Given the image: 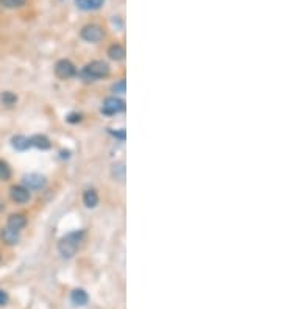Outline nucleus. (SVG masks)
I'll list each match as a JSON object with an SVG mask.
<instances>
[{
	"mask_svg": "<svg viewBox=\"0 0 281 309\" xmlns=\"http://www.w3.org/2000/svg\"><path fill=\"white\" fill-rule=\"evenodd\" d=\"M83 237H85V231L69 233V235H66L60 242H58V252H60V254L66 259L73 258L75 253L78 252L81 242H83Z\"/></svg>",
	"mask_w": 281,
	"mask_h": 309,
	"instance_id": "obj_1",
	"label": "nucleus"
},
{
	"mask_svg": "<svg viewBox=\"0 0 281 309\" xmlns=\"http://www.w3.org/2000/svg\"><path fill=\"white\" fill-rule=\"evenodd\" d=\"M109 73V66L105 61H100V59H95V61H91L89 64L85 66L83 69V75L86 78H103Z\"/></svg>",
	"mask_w": 281,
	"mask_h": 309,
	"instance_id": "obj_2",
	"label": "nucleus"
},
{
	"mask_svg": "<svg viewBox=\"0 0 281 309\" xmlns=\"http://www.w3.org/2000/svg\"><path fill=\"white\" fill-rule=\"evenodd\" d=\"M80 35L88 42H100L103 37H105V32H103V28L100 25H97V24L85 25L83 28H81Z\"/></svg>",
	"mask_w": 281,
	"mask_h": 309,
	"instance_id": "obj_3",
	"label": "nucleus"
},
{
	"mask_svg": "<svg viewBox=\"0 0 281 309\" xmlns=\"http://www.w3.org/2000/svg\"><path fill=\"white\" fill-rule=\"evenodd\" d=\"M77 73L75 66H73L69 59H60L56 64H55V75L58 78L61 80H69L72 78L73 75Z\"/></svg>",
	"mask_w": 281,
	"mask_h": 309,
	"instance_id": "obj_4",
	"label": "nucleus"
},
{
	"mask_svg": "<svg viewBox=\"0 0 281 309\" xmlns=\"http://www.w3.org/2000/svg\"><path fill=\"white\" fill-rule=\"evenodd\" d=\"M46 177L39 175V173H27L24 177V187H27L28 191H39L42 187H46Z\"/></svg>",
	"mask_w": 281,
	"mask_h": 309,
	"instance_id": "obj_5",
	"label": "nucleus"
},
{
	"mask_svg": "<svg viewBox=\"0 0 281 309\" xmlns=\"http://www.w3.org/2000/svg\"><path fill=\"white\" fill-rule=\"evenodd\" d=\"M123 108H125L123 100L117 99V97H108V99H105V102H103L102 112L103 114L113 116V114H117V112L123 111Z\"/></svg>",
	"mask_w": 281,
	"mask_h": 309,
	"instance_id": "obj_6",
	"label": "nucleus"
},
{
	"mask_svg": "<svg viewBox=\"0 0 281 309\" xmlns=\"http://www.w3.org/2000/svg\"><path fill=\"white\" fill-rule=\"evenodd\" d=\"M10 197L16 203H27L30 200V192L24 186H13L10 189Z\"/></svg>",
	"mask_w": 281,
	"mask_h": 309,
	"instance_id": "obj_7",
	"label": "nucleus"
},
{
	"mask_svg": "<svg viewBox=\"0 0 281 309\" xmlns=\"http://www.w3.org/2000/svg\"><path fill=\"white\" fill-rule=\"evenodd\" d=\"M0 239H2L6 245H16L19 242L20 236H19V231L5 227V228H2V231H0Z\"/></svg>",
	"mask_w": 281,
	"mask_h": 309,
	"instance_id": "obj_8",
	"label": "nucleus"
},
{
	"mask_svg": "<svg viewBox=\"0 0 281 309\" xmlns=\"http://www.w3.org/2000/svg\"><path fill=\"white\" fill-rule=\"evenodd\" d=\"M25 225H27V217L24 214H11L8 217V225H6V227L11 230L20 231Z\"/></svg>",
	"mask_w": 281,
	"mask_h": 309,
	"instance_id": "obj_9",
	"label": "nucleus"
},
{
	"mask_svg": "<svg viewBox=\"0 0 281 309\" xmlns=\"http://www.w3.org/2000/svg\"><path fill=\"white\" fill-rule=\"evenodd\" d=\"M105 0H75V3L80 10L85 11H92V10H99L103 5Z\"/></svg>",
	"mask_w": 281,
	"mask_h": 309,
	"instance_id": "obj_10",
	"label": "nucleus"
},
{
	"mask_svg": "<svg viewBox=\"0 0 281 309\" xmlns=\"http://www.w3.org/2000/svg\"><path fill=\"white\" fill-rule=\"evenodd\" d=\"M88 300H89V297H88V293L83 289H75L70 293V301L72 305L75 306H85L88 303Z\"/></svg>",
	"mask_w": 281,
	"mask_h": 309,
	"instance_id": "obj_11",
	"label": "nucleus"
},
{
	"mask_svg": "<svg viewBox=\"0 0 281 309\" xmlns=\"http://www.w3.org/2000/svg\"><path fill=\"white\" fill-rule=\"evenodd\" d=\"M83 203L86 208H95L99 205V194L94 189H88L83 194Z\"/></svg>",
	"mask_w": 281,
	"mask_h": 309,
	"instance_id": "obj_12",
	"label": "nucleus"
},
{
	"mask_svg": "<svg viewBox=\"0 0 281 309\" xmlns=\"http://www.w3.org/2000/svg\"><path fill=\"white\" fill-rule=\"evenodd\" d=\"M108 56L111 59H114V61H122L125 58V49L121 44H113V46H109L108 49Z\"/></svg>",
	"mask_w": 281,
	"mask_h": 309,
	"instance_id": "obj_13",
	"label": "nucleus"
},
{
	"mask_svg": "<svg viewBox=\"0 0 281 309\" xmlns=\"http://www.w3.org/2000/svg\"><path fill=\"white\" fill-rule=\"evenodd\" d=\"M30 145L41 150H47L50 148V141L46 136H42V134H36V136L30 138Z\"/></svg>",
	"mask_w": 281,
	"mask_h": 309,
	"instance_id": "obj_14",
	"label": "nucleus"
},
{
	"mask_svg": "<svg viewBox=\"0 0 281 309\" xmlns=\"http://www.w3.org/2000/svg\"><path fill=\"white\" fill-rule=\"evenodd\" d=\"M11 144L16 150H20V152H24V150H27L28 147H32L30 145V139L25 138V136H20V134H19V136H14L11 139Z\"/></svg>",
	"mask_w": 281,
	"mask_h": 309,
	"instance_id": "obj_15",
	"label": "nucleus"
},
{
	"mask_svg": "<svg viewBox=\"0 0 281 309\" xmlns=\"http://www.w3.org/2000/svg\"><path fill=\"white\" fill-rule=\"evenodd\" d=\"M125 172H127V169H125L123 163H116L113 167H111V175H113V178L117 180V182H123Z\"/></svg>",
	"mask_w": 281,
	"mask_h": 309,
	"instance_id": "obj_16",
	"label": "nucleus"
},
{
	"mask_svg": "<svg viewBox=\"0 0 281 309\" xmlns=\"http://www.w3.org/2000/svg\"><path fill=\"white\" fill-rule=\"evenodd\" d=\"M0 100H2V103L5 105V107H13V105L18 102V95L10 92V91H5V92L0 94Z\"/></svg>",
	"mask_w": 281,
	"mask_h": 309,
	"instance_id": "obj_17",
	"label": "nucleus"
},
{
	"mask_svg": "<svg viewBox=\"0 0 281 309\" xmlns=\"http://www.w3.org/2000/svg\"><path fill=\"white\" fill-rule=\"evenodd\" d=\"M27 3V0H0V5L3 6V8H20V6H24Z\"/></svg>",
	"mask_w": 281,
	"mask_h": 309,
	"instance_id": "obj_18",
	"label": "nucleus"
},
{
	"mask_svg": "<svg viewBox=\"0 0 281 309\" xmlns=\"http://www.w3.org/2000/svg\"><path fill=\"white\" fill-rule=\"evenodd\" d=\"M10 178H11V167L8 165V163L0 160V180L6 182V180H10Z\"/></svg>",
	"mask_w": 281,
	"mask_h": 309,
	"instance_id": "obj_19",
	"label": "nucleus"
},
{
	"mask_svg": "<svg viewBox=\"0 0 281 309\" xmlns=\"http://www.w3.org/2000/svg\"><path fill=\"white\" fill-rule=\"evenodd\" d=\"M125 89H127V83H125V80H119L113 85V91L117 92V94H123Z\"/></svg>",
	"mask_w": 281,
	"mask_h": 309,
	"instance_id": "obj_20",
	"label": "nucleus"
},
{
	"mask_svg": "<svg viewBox=\"0 0 281 309\" xmlns=\"http://www.w3.org/2000/svg\"><path fill=\"white\" fill-rule=\"evenodd\" d=\"M6 301H8V293L5 291H0V306L6 305Z\"/></svg>",
	"mask_w": 281,
	"mask_h": 309,
	"instance_id": "obj_21",
	"label": "nucleus"
},
{
	"mask_svg": "<svg viewBox=\"0 0 281 309\" xmlns=\"http://www.w3.org/2000/svg\"><path fill=\"white\" fill-rule=\"evenodd\" d=\"M68 120H69V122H72V124H75V122H80L81 116L80 114H69L68 116Z\"/></svg>",
	"mask_w": 281,
	"mask_h": 309,
	"instance_id": "obj_22",
	"label": "nucleus"
}]
</instances>
